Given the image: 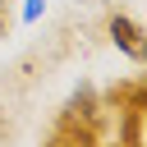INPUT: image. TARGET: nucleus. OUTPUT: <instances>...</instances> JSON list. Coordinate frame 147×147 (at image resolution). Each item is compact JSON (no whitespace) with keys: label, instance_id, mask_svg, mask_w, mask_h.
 Listing matches in <instances>:
<instances>
[{"label":"nucleus","instance_id":"nucleus-1","mask_svg":"<svg viewBox=\"0 0 147 147\" xmlns=\"http://www.w3.org/2000/svg\"><path fill=\"white\" fill-rule=\"evenodd\" d=\"M110 41L129 55V60H142V28L133 23V18H124V14H110Z\"/></svg>","mask_w":147,"mask_h":147},{"label":"nucleus","instance_id":"nucleus-2","mask_svg":"<svg viewBox=\"0 0 147 147\" xmlns=\"http://www.w3.org/2000/svg\"><path fill=\"white\" fill-rule=\"evenodd\" d=\"M41 9H46V0H28V9H23V18H28V23H32V18H37V14H41Z\"/></svg>","mask_w":147,"mask_h":147}]
</instances>
